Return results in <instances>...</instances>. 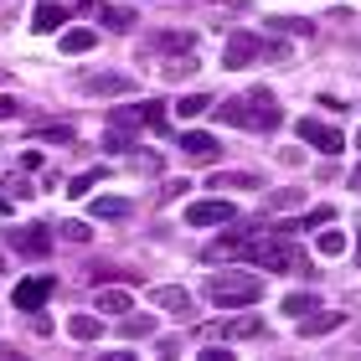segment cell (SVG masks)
<instances>
[{"instance_id": "cell-5", "label": "cell", "mask_w": 361, "mask_h": 361, "mask_svg": "<svg viewBox=\"0 0 361 361\" xmlns=\"http://www.w3.org/2000/svg\"><path fill=\"white\" fill-rule=\"evenodd\" d=\"M186 222L191 227H222V222H238V207L222 202V196H207V202H191L186 207Z\"/></svg>"}, {"instance_id": "cell-22", "label": "cell", "mask_w": 361, "mask_h": 361, "mask_svg": "<svg viewBox=\"0 0 361 361\" xmlns=\"http://www.w3.org/2000/svg\"><path fill=\"white\" fill-rule=\"evenodd\" d=\"M315 305H320V300H315V294H305V289H294V294H289V300H284V305H279V310H284V315H294V320H305V315H310V310H315Z\"/></svg>"}, {"instance_id": "cell-42", "label": "cell", "mask_w": 361, "mask_h": 361, "mask_svg": "<svg viewBox=\"0 0 361 361\" xmlns=\"http://www.w3.org/2000/svg\"><path fill=\"white\" fill-rule=\"evenodd\" d=\"M356 150H361V129H356Z\"/></svg>"}, {"instance_id": "cell-27", "label": "cell", "mask_w": 361, "mask_h": 361, "mask_svg": "<svg viewBox=\"0 0 361 361\" xmlns=\"http://www.w3.org/2000/svg\"><path fill=\"white\" fill-rule=\"evenodd\" d=\"M31 140H47V145H73L78 135H73V129H62V124H47V129H37Z\"/></svg>"}, {"instance_id": "cell-9", "label": "cell", "mask_w": 361, "mask_h": 361, "mask_svg": "<svg viewBox=\"0 0 361 361\" xmlns=\"http://www.w3.org/2000/svg\"><path fill=\"white\" fill-rule=\"evenodd\" d=\"M11 243H16V248H21V253H47V248H52V233H47V227L42 222H31V227H16V233H11Z\"/></svg>"}, {"instance_id": "cell-2", "label": "cell", "mask_w": 361, "mask_h": 361, "mask_svg": "<svg viewBox=\"0 0 361 361\" xmlns=\"http://www.w3.org/2000/svg\"><path fill=\"white\" fill-rule=\"evenodd\" d=\"M258 294H264V279L258 274H212L207 279V300L212 305H258Z\"/></svg>"}, {"instance_id": "cell-15", "label": "cell", "mask_w": 361, "mask_h": 361, "mask_svg": "<svg viewBox=\"0 0 361 361\" xmlns=\"http://www.w3.org/2000/svg\"><path fill=\"white\" fill-rule=\"evenodd\" d=\"M336 325H341V315H336V310H310V315L300 320V336H310V341H315V336H331Z\"/></svg>"}, {"instance_id": "cell-41", "label": "cell", "mask_w": 361, "mask_h": 361, "mask_svg": "<svg viewBox=\"0 0 361 361\" xmlns=\"http://www.w3.org/2000/svg\"><path fill=\"white\" fill-rule=\"evenodd\" d=\"M351 186H361V166H356V176H351Z\"/></svg>"}, {"instance_id": "cell-39", "label": "cell", "mask_w": 361, "mask_h": 361, "mask_svg": "<svg viewBox=\"0 0 361 361\" xmlns=\"http://www.w3.org/2000/svg\"><path fill=\"white\" fill-rule=\"evenodd\" d=\"M0 361H26L21 351H6V346H0Z\"/></svg>"}, {"instance_id": "cell-25", "label": "cell", "mask_w": 361, "mask_h": 361, "mask_svg": "<svg viewBox=\"0 0 361 361\" xmlns=\"http://www.w3.org/2000/svg\"><path fill=\"white\" fill-rule=\"evenodd\" d=\"M98 180H104V171H83V176H73L68 180V202H78V196H88Z\"/></svg>"}, {"instance_id": "cell-8", "label": "cell", "mask_w": 361, "mask_h": 361, "mask_svg": "<svg viewBox=\"0 0 361 361\" xmlns=\"http://www.w3.org/2000/svg\"><path fill=\"white\" fill-rule=\"evenodd\" d=\"M202 336H227V341H253V336H264V320H258V315H238V320L207 325Z\"/></svg>"}, {"instance_id": "cell-30", "label": "cell", "mask_w": 361, "mask_h": 361, "mask_svg": "<svg viewBox=\"0 0 361 361\" xmlns=\"http://www.w3.org/2000/svg\"><path fill=\"white\" fill-rule=\"evenodd\" d=\"M11 119H21V98L0 93V124H11Z\"/></svg>"}, {"instance_id": "cell-32", "label": "cell", "mask_w": 361, "mask_h": 361, "mask_svg": "<svg viewBox=\"0 0 361 361\" xmlns=\"http://www.w3.org/2000/svg\"><path fill=\"white\" fill-rule=\"evenodd\" d=\"M284 207H300V191H279V196H269V212H284Z\"/></svg>"}, {"instance_id": "cell-3", "label": "cell", "mask_w": 361, "mask_h": 361, "mask_svg": "<svg viewBox=\"0 0 361 361\" xmlns=\"http://www.w3.org/2000/svg\"><path fill=\"white\" fill-rule=\"evenodd\" d=\"M294 135H300L305 145H310V150H320V155H341V150H346V135H341V129L336 124H320V119H310V114H305V119H294Z\"/></svg>"}, {"instance_id": "cell-43", "label": "cell", "mask_w": 361, "mask_h": 361, "mask_svg": "<svg viewBox=\"0 0 361 361\" xmlns=\"http://www.w3.org/2000/svg\"><path fill=\"white\" fill-rule=\"evenodd\" d=\"M0 269H6V264H0Z\"/></svg>"}, {"instance_id": "cell-6", "label": "cell", "mask_w": 361, "mask_h": 361, "mask_svg": "<svg viewBox=\"0 0 361 361\" xmlns=\"http://www.w3.org/2000/svg\"><path fill=\"white\" fill-rule=\"evenodd\" d=\"M160 119H166V109H160V104H119V109L109 114V124H114V129H135V124H160Z\"/></svg>"}, {"instance_id": "cell-31", "label": "cell", "mask_w": 361, "mask_h": 361, "mask_svg": "<svg viewBox=\"0 0 361 361\" xmlns=\"http://www.w3.org/2000/svg\"><path fill=\"white\" fill-rule=\"evenodd\" d=\"M62 238H73V243H88V238H93V227H88V222H62Z\"/></svg>"}, {"instance_id": "cell-17", "label": "cell", "mask_w": 361, "mask_h": 361, "mask_svg": "<svg viewBox=\"0 0 361 361\" xmlns=\"http://www.w3.org/2000/svg\"><path fill=\"white\" fill-rule=\"evenodd\" d=\"M269 26L284 37H315V21H305V16H269Z\"/></svg>"}, {"instance_id": "cell-10", "label": "cell", "mask_w": 361, "mask_h": 361, "mask_svg": "<svg viewBox=\"0 0 361 361\" xmlns=\"http://www.w3.org/2000/svg\"><path fill=\"white\" fill-rule=\"evenodd\" d=\"M180 150H186L191 160H217L222 155V145L207 135V129H186V135H180Z\"/></svg>"}, {"instance_id": "cell-29", "label": "cell", "mask_w": 361, "mask_h": 361, "mask_svg": "<svg viewBox=\"0 0 361 361\" xmlns=\"http://www.w3.org/2000/svg\"><path fill=\"white\" fill-rule=\"evenodd\" d=\"M104 26H114V31H129V26H135V16H129V11H104Z\"/></svg>"}, {"instance_id": "cell-40", "label": "cell", "mask_w": 361, "mask_h": 361, "mask_svg": "<svg viewBox=\"0 0 361 361\" xmlns=\"http://www.w3.org/2000/svg\"><path fill=\"white\" fill-rule=\"evenodd\" d=\"M356 264H361V217H356Z\"/></svg>"}, {"instance_id": "cell-12", "label": "cell", "mask_w": 361, "mask_h": 361, "mask_svg": "<svg viewBox=\"0 0 361 361\" xmlns=\"http://www.w3.org/2000/svg\"><path fill=\"white\" fill-rule=\"evenodd\" d=\"M83 93H135V78H124V73H93L88 83H83Z\"/></svg>"}, {"instance_id": "cell-4", "label": "cell", "mask_w": 361, "mask_h": 361, "mask_svg": "<svg viewBox=\"0 0 361 361\" xmlns=\"http://www.w3.org/2000/svg\"><path fill=\"white\" fill-rule=\"evenodd\" d=\"M264 57V37H253V31H233L222 47V68L227 73H238V68H248V62Z\"/></svg>"}, {"instance_id": "cell-38", "label": "cell", "mask_w": 361, "mask_h": 361, "mask_svg": "<svg viewBox=\"0 0 361 361\" xmlns=\"http://www.w3.org/2000/svg\"><path fill=\"white\" fill-rule=\"evenodd\" d=\"M98 361H140V356H135V351H104Z\"/></svg>"}, {"instance_id": "cell-16", "label": "cell", "mask_w": 361, "mask_h": 361, "mask_svg": "<svg viewBox=\"0 0 361 361\" xmlns=\"http://www.w3.org/2000/svg\"><path fill=\"white\" fill-rule=\"evenodd\" d=\"M62 21H68V11H62V6H52V0H42V6H37V16H31V31H57Z\"/></svg>"}, {"instance_id": "cell-33", "label": "cell", "mask_w": 361, "mask_h": 361, "mask_svg": "<svg viewBox=\"0 0 361 361\" xmlns=\"http://www.w3.org/2000/svg\"><path fill=\"white\" fill-rule=\"evenodd\" d=\"M196 361H233V351L227 346H207V351H196Z\"/></svg>"}, {"instance_id": "cell-11", "label": "cell", "mask_w": 361, "mask_h": 361, "mask_svg": "<svg viewBox=\"0 0 361 361\" xmlns=\"http://www.w3.org/2000/svg\"><path fill=\"white\" fill-rule=\"evenodd\" d=\"M150 305L171 310V315H191V294L180 289V284H160V289H150Z\"/></svg>"}, {"instance_id": "cell-1", "label": "cell", "mask_w": 361, "mask_h": 361, "mask_svg": "<svg viewBox=\"0 0 361 361\" xmlns=\"http://www.w3.org/2000/svg\"><path fill=\"white\" fill-rule=\"evenodd\" d=\"M212 114L222 124H243V129H258V135H274L284 124V109H279V98L269 88H253V93L233 98V104H212Z\"/></svg>"}, {"instance_id": "cell-14", "label": "cell", "mask_w": 361, "mask_h": 361, "mask_svg": "<svg viewBox=\"0 0 361 361\" xmlns=\"http://www.w3.org/2000/svg\"><path fill=\"white\" fill-rule=\"evenodd\" d=\"M150 52H180V57H191L196 52V37H191V31H160V37H150Z\"/></svg>"}, {"instance_id": "cell-24", "label": "cell", "mask_w": 361, "mask_h": 361, "mask_svg": "<svg viewBox=\"0 0 361 361\" xmlns=\"http://www.w3.org/2000/svg\"><path fill=\"white\" fill-rule=\"evenodd\" d=\"M212 186H222V191H258V176H248V171H233V176H217Z\"/></svg>"}, {"instance_id": "cell-18", "label": "cell", "mask_w": 361, "mask_h": 361, "mask_svg": "<svg viewBox=\"0 0 361 361\" xmlns=\"http://www.w3.org/2000/svg\"><path fill=\"white\" fill-rule=\"evenodd\" d=\"M93 42H98V31H88V26L62 31V57H68V52H93Z\"/></svg>"}, {"instance_id": "cell-7", "label": "cell", "mask_w": 361, "mask_h": 361, "mask_svg": "<svg viewBox=\"0 0 361 361\" xmlns=\"http://www.w3.org/2000/svg\"><path fill=\"white\" fill-rule=\"evenodd\" d=\"M47 300H52V279H21V284H16V294H11V305L21 310V315H26V310L37 315Z\"/></svg>"}, {"instance_id": "cell-28", "label": "cell", "mask_w": 361, "mask_h": 361, "mask_svg": "<svg viewBox=\"0 0 361 361\" xmlns=\"http://www.w3.org/2000/svg\"><path fill=\"white\" fill-rule=\"evenodd\" d=\"M325 222H336V207H315V212L300 217V227H325Z\"/></svg>"}, {"instance_id": "cell-19", "label": "cell", "mask_w": 361, "mask_h": 361, "mask_svg": "<svg viewBox=\"0 0 361 361\" xmlns=\"http://www.w3.org/2000/svg\"><path fill=\"white\" fill-rule=\"evenodd\" d=\"M129 212H135V202H124V196H98V202H93V217H98V222L129 217Z\"/></svg>"}, {"instance_id": "cell-13", "label": "cell", "mask_w": 361, "mask_h": 361, "mask_svg": "<svg viewBox=\"0 0 361 361\" xmlns=\"http://www.w3.org/2000/svg\"><path fill=\"white\" fill-rule=\"evenodd\" d=\"M93 305H98V315H114V320H124L129 310H135V300H129L124 289H98V294H93Z\"/></svg>"}, {"instance_id": "cell-36", "label": "cell", "mask_w": 361, "mask_h": 361, "mask_svg": "<svg viewBox=\"0 0 361 361\" xmlns=\"http://www.w3.org/2000/svg\"><path fill=\"white\" fill-rule=\"evenodd\" d=\"M186 191V180H166V186H160V202H171V196H180Z\"/></svg>"}, {"instance_id": "cell-35", "label": "cell", "mask_w": 361, "mask_h": 361, "mask_svg": "<svg viewBox=\"0 0 361 361\" xmlns=\"http://www.w3.org/2000/svg\"><path fill=\"white\" fill-rule=\"evenodd\" d=\"M104 150H129V135H124V129H114V135L104 140Z\"/></svg>"}, {"instance_id": "cell-20", "label": "cell", "mask_w": 361, "mask_h": 361, "mask_svg": "<svg viewBox=\"0 0 361 361\" xmlns=\"http://www.w3.org/2000/svg\"><path fill=\"white\" fill-rule=\"evenodd\" d=\"M68 336L73 341H98V336H104V320H98V315H73L68 320Z\"/></svg>"}, {"instance_id": "cell-21", "label": "cell", "mask_w": 361, "mask_h": 361, "mask_svg": "<svg viewBox=\"0 0 361 361\" xmlns=\"http://www.w3.org/2000/svg\"><path fill=\"white\" fill-rule=\"evenodd\" d=\"M119 331H124L129 341H145V336H155V315H135V310H129Z\"/></svg>"}, {"instance_id": "cell-26", "label": "cell", "mask_w": 361, "mask_h": 361, "mask_svg": "<svg viewBox=\"0 0 361 361\" xmlns=\"http://www.w3.org/2000/svg\"><path fill=\"white\" fill-rule=\"evenodd\" d=\"M212 109V98L207 93H191V98H176V114L180 119H196V114H207Z\"/></svg>"}, {"instance_id": "cell-34", "label": "cell", "mask_w": 361, "mask_h": 361, "mask_svg": "<svg viewBox=\"0 0 361 361\" xmlns=\"http://www.w3.org/2000/svg\"><path fill=\"white\" fill-rule=\"evenodd\" d=\"M264 57H274V62H289V47H284V42H264Z\"/></svg>"}, {"instance_id": "cell-23", "label": "cell", "mask_w": 361, "mask_h": 361, "mask_svg": "<svg viewBox=\"0 0 361 361\" xmlns=\"http://www.w3.org/2000/svg\"><path fill=\"white\" fill-rule=\"evenodd\" d=\"M315 248H320L325 258H341V253H346V233H336V227H320Z\"/></svg>"}, {"instance_id": "cell-37", "label": "cell", "mask_w": 361, "mask_h": 361, "mask_svg": "<svg viewBox=\"0 0 361 361\" xmlns=\"http://www.w3.org/2000/svg\"><path fill=\"white\" fill-rule=\"evenodd\" d=\"M320 109H331V114H341V109H346V98H336V93H320Z\"/></svg>"}]
</instances>
